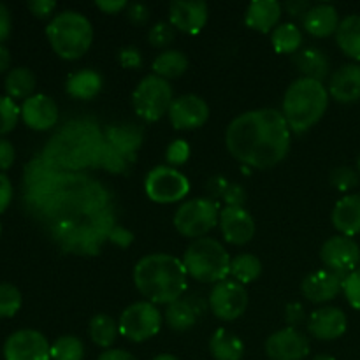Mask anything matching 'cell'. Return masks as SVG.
Wrapping results in <instances>:
<instances>
[{"mask_svg":"<svg viewBox=\"0 0 360 360\" xmlns=\"http://www.w3.org/2000/svg\"><path fill=\"white\" fill-rule=\"evenodd\" d=\"M290 127L276 109H253L234 118L225 132V143L236 160L255 169L280 164L290 150Z\"/></svg>","mask_w":360,"mask_h":360,"instance_id":"obj_1","label":"cell"},{"mask_svg":"<svg viewBox=\"0 0 360 360\" xmlns=\"http://www.w3.org/2000/svg\"><path fill=\"white\" fill-rule=\"evenodd\" d=\"M186 278L188 273L183 260L167 253L143 257L134 269L137 290L153 304H171L181 299L186 288Z\"/></svg>","mask_w":360,"mask_h":360,"instance_id":"obj_2","label":"cell"},{"mask_svg":"<svg viewBox=\"0 0 360 360\" xmlns=\"http://www.w3.org/2000/svg\"><path fill=\"white\" fill-rule=\"evenodd\" d=\"M329 105V90L320 81L301 77L287 88L281 115L292 132L302 134L322 120Z\"/></svg>","mask_w":360,"mask_h":360,"instance_id":"obj_3","label":"cell"},{"mask_svg":"<svg viewBox=\"0 0 360 360\" xmlns=\"http://www.w3.org/2000/svg\"><path fill=\"white\" fill-rule=\"evenodd\" d=\"M102 143L97 130L90 125H67L56 137H53L46 150V160L67 167H81L97 162Z\"/></svg>","mask_w":360,"mask_h":360,"instance_id":"obj_4","label":"cell"},{"mask_svg":"<svg viewBox=\"0 0 360 360\" xmlns=\"http://www.w3.org/2000/svg\"><path fill=\"white\" fill-rule=\"evenodd\" d=\"M46 35L53 51L63 60H77L90 49L94 27L90 20L76 11H63L49 21Z\"/></svg>","mask_w":360,"mask_h":360,"instance_id":"obj_5","label":"cell"},{"mask_svg":"<svg viewBox=\"0 0 360 360\" xmlns=\"http://www.w3.org/2000/svg\"><path fill=\"white\" fill-rule=\"evenodd\" d=\"M231 257L220 241L211 238L195 239L183 255L188 276L200 283H220L231 274Z\"/></svg>","mask_w":360,"mask_h":360,"instance_id":"obj_6","label":"cell"},{"mask_svg":"<svg viewBox=\"0 0 360 360\" xmlns=\"http://www.w3.org/2000/svg\"><path fill=\"white\" fill-rule=\"evenodd\" d=\"M172 102H174V94L169 81L155 74L144 77L132 94L134 109L144 122L160 120L165 112H169Z\"/></svg>","mask_w":360,"mask_h":360,"instance_id":"obj_7","label":"cell"},{"mask_svg":"<svg viewBox=\"0 0 360 360\" xmlns=\"http://www.w3.org/2000/svg\"><path fill=\"white\" fill-rule=\"evenodd\" d=\"M220 221V210L210 199H192L178 207L174 214V227L181 236L200 239Z\"/></svg>","mask_w":360,"mask_h":360,"instance_id":"obj_8","label":"cell"},{"mask_svg":"<svg viewBox=\"0 0 360 360\" xmlns=\"http://www.w3.org/2000/svg\"><path fill=\"white\" fill-rule=\"evenodd\" d=\"M120 334L134 343H143L157 336L162 327V313L150 301L130 304L118 320Z\"/></svg>","mask_w":360,"mask_h":360,"instance_id":"obj_9","label":"cell"},{"mask_svg":"<svg viewBox=\"0 0 360 360\" xmlns=\"http://www.w3.org/2000/svg\"><path fill=\"white\" fill-rule=\"evenodd\" d=\"M144 190L153 202L171 204L188 195L190 183L186 176H183L178 169L169 167V165H158L153 171L148 172Z\"/></svg>","mask_w":360,"mask_h":360,"instance_id":"obj_10","label":"cell"},{"mask_svg":"<svg viewBox=\"0 0 360 360\" xmlns=\"http://www.w3.org/2000/svg\"><path fill=\"white\" fill-rule=\"evenodd\" d=\"M210 308L217 319L232 322L248 308V292L238 281H220L210 294Z\"/></svg>","mask_w":360,"mask_h":360,"instance_id":"obj_11","label":"cell"},{"mask_svg":"<svg viewBox=\"0 0 360 360\" xmlns=\"http://www.w3.org/2000/svg\"><path fill=\"white\" fill-rule=\"evenodd\" d=\"M6 360H51V345L39 330L21 329L11 334L4 345Z\"/></svg>","mask_w":360,"mask_h":360,"instance_id":"obj_12","label":"cell"},{"mask_svg":"<svg viewBox=\"0 0 360 360\" xmlns=\"http://www.w3.org/2000/svg\"><path fill=\"white\" fill-rule=\"evenodd\" d=\"M320 259L327 269L345 276L360 266V246L347 236H334L322 245Z\"/></svg>","mask_w":360,"mask_h":360,"instance_id":"obj_13","label":"cell"},{"mask_svg":"<svg viewBox=\"0 0 360 360\" xmlns=\"http://www.w3.org/2000/svg\"><path fill=\"white\" fill-rule=\"evenodd\" d=\"M266 354L271 360H302L309 354V340L295 327H285L267 338Z\"/></svg>","mask_w":360,"mask_h":360,"instance_id":"obj_14","label":"cell"},{"mask_svg":"<svg viewBox=\"0 0 360 360\" xmlns=\"http://www.w3.org/2000/svg\"><path fill=\"white\" fill-rule=\"evenodd\" d=\"M167 115L174 129H200L210 118V105L199 95H181V97L174 98Z\"/></svg>","mask_w":360,"mask_h":360,"instance_id":"obj_15","label":"cell"},{"mask_svg":"<svg viewBox=\"0 0 360 360\" xmlns=\"http://www.w3.org/2000/svg\"><path fill=\"white\" fill-rule=\"evenodd\" d=\"M207 16V4L200 0H174L169 6V23L183 34H199Z\"/></svg>","mask_w":360,"mask_h":360,"instance_id":"obj_16","label":"cell"},{"mask_svg":"<svg viewBox=\"0 0 360 360\" xmlns=\"http://www.w3.org/2000/svg\"><path fill=\"white\" fill-rule=\"evenodd\" d=\"M218 224L225 241L231 245L243 246L252 241L255 236V221L245 207L225 206L224 211H220Z\"/></svg>","mask_w":360,"mask_h":360,"instance_id":"obj_17","label":"cell"},{"mask_svg":"<svg viewBox=\"0 0 360 360\" xmlns=\"http://www.w3.org/2000/svg\"><path fill=\"white\" fill-rule=\"evenodd\" d=\"M21 118L25 125L32 130H49L58 122V105L51 97L44 94H37L23 101L21 105Z\"/></svg>","mask_w":360,"mask_h":360,"instance_id":"obj_18","label":"cell"},{"mask_svg":"<svg viewBox=\"0 0 360 360\" xmlns=\"http://www.w3.org/2000/svg\"><path fill=\"white\" fill-rule=\"evenodd\" d=\"M347 315L343 309L334 306H323L315 309L308 319V330L320 341H333L347 333Z\"/></svg>","mask_w":360,"mask_h":360,"instance_id":"obj_19","label":"cell"},{"mask_svg":"<svg viewBox=\"0 0 360 360\" xmlns=\"http://www.w3.org/2000/svg\"><path fill=\"white\" fill-rule=\"evenodd\" d=\"M345 278L347 276L334 273L330 269L315 271L302 281V294L308 301L315 302V304H322V302L330 301V299L340 294V290L343 288Z\"/></svg>","mask_w":360,"mask_h":360,"instance_id":"obj_20","label":"cell"},{"mask_svg":"<svg viewBox=\"0 0 360 360\" xmlns=\"http://www.w3.org/2000/svg\"><path fill=\"white\" fill-rule=\"evenodd\" d=\"M329 95L341 104L360 101V65L348 63L338 69L330 77Z\"/></svg>","mask_w":360,"mask_h":360,"instance_id":"obj_21","label":"cell"},{"mask_svg":"<svg viewBox=\"0 0 360 360\" xmlns=\"http://www.w3.org/2000/svg\"><path fill=\"white\" fill-rule=\"evenodd\" d=\"M302 23H304L306 32L313 37H329L336 34L341 21L336 7L330 4H319V6L309 7L308 13H304Z\"/></svg>","mask_w":360,"mask_h":360,"instance_id":"obj_22","label":"cell"},{"mask_svg":"<svg viewBox=\"0 0 360 360\" xmlns=\"http://www.w3.org/2000/svg\"><path fill=\"white\" fill-rule=\"evenodd\" d=\"M281 18V6L276 0H255L248 6L245 14V23L252 30L267 34L274 30L280 23Z\"/></svg>","mask_w":360,"mask_h":360,"instance_id":"obj_23","label":"cell"},{"mask_svg":"<svg viewBox=\"0 0 360 360\" xmlns=\"http://www.w3.org/2000/svg\"><path fill=\"white\" fill-rule=\"evenodd\" d=\"M333 225L347 238L360 234V193L343 197L334 206Z\"/></svg>","mask_w":360,"mask_h":360,"instance_id":"obj_24","label":"cell"},{"mask_svg":"<svg viewBox=\"0 0 360 360\" xmlns=\"http://www.w3.org/2000/svg\"><path fill=\"white\" fill-rule=\"evenodd\" d=\"M105 143L111 148H115L120 155L127 158L129 162L136 157L137 148L143 143V130L134 123H125V125H112L108 129V137Z\"/></svg>","mask_w":360,"mask_h":360,"instance_id":"obj_25","label":"cell"},{"mask_svg":"<svg viewBox=\"0 0 360 360\" xmlns=\"http://www.w3.org/2000/svg\"><path fill=\"white\" fill-rule=\"evenodd\" d=\"M65 90L70 97L79 98V101H90L102 90V76L97 70L91 69L77 70L69 76Z\"/></svg>","mask_w":360,"mask_h":360,"instance_id":"obj_26","label":"cell"},{"mask_svg":"<svg viewBox=\"0 0 360 360\" xmlns=\"http://www.w3.org/2000/svg\"><path fill=\"white\" fill-rule=\"evenodd\" d=\"M294 63L295 67L304 74V77L320 81V83L326 79L330 69L329 58L326 56V53H322L320 49L315 48H308L295 53Z\"/></svg>","mask_w":360,"mask_h":360,"instance_id":"obj_27","label":"cell"},{"mask_svg":"<svg viewBox=\"0 0 360 360\" xmlns=\"http://www.w3.org/2000/svg\"><path fill=\"white\" fill-rule=\"evenodd\" d=\"M210 352L217 360H241L245 343L231 330L218 329L210 340Z\"/></svg>","mask_w":360,"mask_h":360,"instance_id":"obj_28","label":"cell"},{"mask_svg":"<svg viewBox=\"0 0 360 360\" xmlns=\"http://www.w3.org/2000/svg\"><path fill=\"white\" fill-rule=\"evenodd\" d=\"M336 42L341 51L350 58L360 62V16L350 14L340 23L336 32Z\"/></svg>","mask_w":360,"mask_h":360,"instance_id":"obj_29","label":"cell"},{"mask_svg":"<svg viewBox=\"0 0 360 360\" xmlns=\"http://www.w3.org/2000/svg\"><path fill=\"white\" fill-rule=\"evenodd\" d=\"M186 69H188V58L185 53L176 51V49H167L153 60L155 76L162 79H176L183 76Z\"/></svg>","mask_w":360,"mask_h":360,"instance_id":"obj_30","label":"cell"},{"mask_svg":"<svg viewBox=\"0 0 360 360\" xmlns=\"http://www.w3.org/2000/svg\"><path fill=\"white\" fill-rule=\"evenodd\" d=\"M4 86H6L7 97H11L13 101L14 98H25L27 101L35 90V76L27 67H16V69L7 72Z\"/></svg>","mask_w":360,"mask_h":360,"instance_id":"obj_31","label":"cell"},{"mask_svg":"<svg viewBox=\"0 0 360 360\" xmlns=\"http://www.w3.org/2000/svg\"><path fill=\"white\" fill-rule=\"evenodd\" d=\"M165 320H167L169 327L174 330H188L197 323V311L192 306V302L185 301V299H178V301L167 304V311H165Z\"/></svg>","mask_w":360,"mask_h":360,"instance_id":"obj_32","label":"cell"},{"mask_svg":"<svg viewBox=\"0 0 360 360\" xmlns=\"http://www.w3.org/2000/svg\"><path fill=\"white\" fill-rule=\"evenodd\" d=\"M231 274L238 283H252L262 274V262L252 253H241L231 260Z\"/></svg>","mask_w":360,"mask_h":360,"instance_id":"obj_33","label":"cell"},{"mask_svg":"<svg viewBox=\"0 0 360 360\" xmlns=\"http://www.w3.org/2000/svg\"><path fill=\"white\" fill-rule=\"evenodd\" d=\"M271 42H273L274 49L283 55H292L297 51L302 44V34L294 23H283L278 25L271 34Z\"/></svg>","mask_w":360,"mask_h":360,"instance_id":"obj_34","label":"cell"},{"mask_svg":"<svg viewBox=\"0 0 360 360\" xmlns=\"http://www.w3.org/2000/svg\"><path fill=\"white\" fill-rule=\"evenodd\" d=\"M120 327L109 315H97L90 322V338L97 347L109 348L116 341Z\"/></svg>","mask_w":360,"mask_h":360,"instance_id":"obj_35","label":"cell"},{"mask_svg":"<svg viewBox=\"0 0 360 360\" xmlns=\"http://www.w3.org/2000/svg\"><path fill=\"white\" fill-rule=\"evenodd\" d=\"M53 179H55V167H53V165L49 164V160H46V158L44 160H41V158L32 160L30 165L27 167V171H25V183H27L32 190L44 188V186L49 185Z\"/></svg>","mask_w":360,"mask_h":360,"instance_id":"obj_36","label":"cell"},{"mask_svg":"<svg viewBox=\"0 0 360 360\" xmlns=\"http://www.w3.org/2000/svg\"><path fill=\"white\" fill-rule=\"evenodd\" d=\"M83 341L76 336H62L51 345V360H83Z\"/></svg>","mask_w":360,"mask_h":360,"instance_id":"obj_37","label":"cell"},{"mask_svg":"<svg viewBox=\"0 0 360 360\" xmlns=\"http://www.w3.org/2000/svg\"><path fill=\"white\" fill-rule=\"evenodd\" d=\"M21 308V292L11 283H0V319H11Z\"/></svg>","mask_w":360,"mask_h":360,"instance_id":"obj_38","label":"cell"},{"mask_svg":"<svg viewBox=\"0 0 360 360\" xmlns=\"http://www.w3.org/2000/svg\"><path fill=\"white\" fill-rule=\"evenodd\" d=\"M21 109L11 97H0V136H6L16 127Z\"/></svg>","mask_w":360,"mask_h":360,"instance_id":"obj_39","label":"cell"},{"mask_svg":"<svg viewBox=\"0 0 360 360\" xmlns=\"http://www.w3.org/2000/svg\"><path fill=\"white\" fill-rule=\"evenodd\" d=\"M127 164H129V160H127L123 155H120L118 151L115 150V148L109 146L108 143H102V148L101 151H98V157H97V162H95V165H102L104 169H108V171L111 172H122L125 171Z\"/></svg>","mask_w":360,"mask_h":360,"instance_id":"obj_40","label":"cell"},{"mask_svg":"<svg viewBox=\"0 0 360 360\" xmlns=\"http://www.w3.org/2000/svg\"><path fill=\"white\" fill-rule=\"evenodd\" d=\"M330 185L341 192H348L359 185V174L352 167H338L330 172Z\"/></svg>","mask_w":360,"mask_h":360,"instance_id":"obj_41","label":"cell"},{"mask_svg":"<svg viewBox=\"0 0 360 360\" xmlns=\"http://www.w3.org/2000/svg\"><path fill=\"white\" fill-rule=\"evenodd\" d=\"M176 28L172 27L171 23H165V21H160V23L155 25L153 28L148 34V39H150V44L153 48H165V46L171 44L176 37Z\"/></svg>","mask_w":360,"mask_h":360,"instance_id":"obj_42","label":"cell"},{"mask_svg":"<svg viewBox=\"0 0 360 360\" xmlns=\"http://www.w3.org/2000/svg\"><path fill=\"white\" fill-rule=\"evenodd\" d=\"M188 158H190V146L186 141L174 139L167 146V151H165V160H167L169 167H179V165L185 164Z\"/></svg>","mask_w":360,"mask_h":360,"instance_id":"obj_43","label":"cell"},{"mask_svg":"<svg viewBox=\"0 0 360 360\" xmlns=\"http://www.w3.org/2000/svg\"><path fill=\"white\" fill-rule=\"evenodd\" d=\"M343 292L352 308L360 311V266L350 274H347L343 281Z\"/></svg>","mask_w":360,"mask_h":360,"instance_id":"obj_44","label":"cell"},{"mask_svg":"<svg viewBox=\"0 0 360 360\" xmlns=\"http://www.w3.org/2000/svg\"><path fill=\"white\" fill-rule=\"evenodd\" d=\"M221 199L225 200V204L231 207H243L246 200V192L241 185L238 183H229L227 188L221 193Z\"/></svg>","mask_w":360,"mask_h":360,"instance_id":"obj_45","label":"cell"},{"mask_svg":"<svg viewBox=\"0 0 360 360\" xmlns=\"http://www.w3.org/2000/svg\"><path fill=\"white\" fill-rule=\"evenodd\" d=\"M120 65L125 69H137L143 65V56L136 48H123L118 55Z\"/></svg>","mask_w":360,"mask_h":360,"instance_id":"obj_46","label":"cell"},{"mask_svg":"<svg viewBox=\"0 0 360 360\" xmlns=\"http://www.w3.org/2000/svg\"><path fill=\"white\" fill-rule=\"evenodd\" d=\"M56 2L55 0H30L28 2V9L35 18H48L55 11Z\"/></svg>","mask_w":360,"mask_h":360,"instance_id":"obj_47","label":"cell"},{"mask_svg":"<svg viewBox=\"0 0 360 360\" xmlns=\"http://www.w3.org/2000/svg\"><path fill=\"white\" fill-rule=\"evenodd\" d=\"M14 158H16L14 146L7 139L0 137V172L7 171L14 164Z\"/></svg>","mask_w":360,"mask_h":360,"instance_id":"obj_48","label":"cell"},{"mask_svg":"<svg viewBox=\"0 0 360 360\" xmlns=\"http://www.w3.org/2000/svg\"><path fill=\"white\" fill-rule=\"evenodd\" d=\"M127 18L132 21L134 25H144L150 20V11L143 4H132L127 7Z\"/></svg>","mask_w":360,"mask_h":360,"instance_id":"obj_49","label":"cell"},{"mask_svg":"<svg viewBox=\"0 0 360 360\" xmlns=\"http://www.w3.org/2000/svg\"><path fill=\"white\" fill-rule=\"evenodd\" d=\"M11 199H13V185H11L9 178L4 172H0V213L9 207Z\"/></svg>","mask_w":360,"mask_h":360,"instance_id":"obj_50","label":"cell"},{"mask_svg":"<svg viewBox=\"0 0 360 360\" xmlns=\"http://www.w3.org/2000/svg\"><path fill=\"white\" fill-rule=\"evenodd\" d=\"M95 6H97L98 9L105 14H118V13H122L123 9H127V7H129V4H127L125 0H97V2H95Z\"/></svg>","mask_w":360,"mask_h":360,"instance_id":"obj_51","label":"cell"},{"mask_svg":"<svg viewBox=\"0 0 360 360\" xmlns=\"http://www.w3.org/2000/svg\"><path fill=\"white\" fill-rule=\"evenodd\" d=\"M11 27H13V21H11L9 9L6 7V4L0 2V42L9 37Z\"/></svg>","mask_w":360,"mask_h":360,"instance_id":"obj_52","label":"cell"},{"mask_svg":"<svg viewBox=\"0 0 360 360\" xmlns=\"http://www.w3.org/2000/svg\"><path fill=\"white\" fill-rule=\"evenodd\" d=\"M109 238H111V241L116 243V245L129 246L130 243H132L134 236L130 234L129 231H125V229H122V227H118V225H115V227H111V232H109Z\"/></svg>","mask_w":360,"mask_h":360,"instance_id":"obj_53","label":"cell"},{"mask_svg":"<svg viewBox=\"0 0 360 360\" xmlns=\"http://www.w3.org/2000/svg\"><path fill=\"white\" fill-rule=\"evenodd\" d=\"M287 320L288 323L295 326V323H301L304 320V308H302L299 302H294V304L287 306Z\"/></svg>","mask_w":360,"mask_h":360,"instance_id":"obj_54","label":"cell"},{"mask_svg":"<svg viewBox=\"0 0 360 360\" xmlns=\"http://www.w3.org/2000/svg\"><path fill=\"white\" fill-rule=\"evenodd\" d=\"M97 360H137V359L125 350H105L98 355Z\"/></svg>","mask_w":360,"mask_h":360,"instance_id":"obj_55","label":"cell"},{"mask_svg":"<svg viewBox=\"0 0 360 360\" xmlns=\"http://www.w3.org/2000/svg\"><path fill=\"white\" fill-rule=\"evenodd\" d=\"M11 65V53L6 46L0 44V74L6 72Z\"/></svg>","mask_w":360,"mask_h":360,"instance_id":"obj_56","label":"cell"},{"mask_svg":"<svg viewBox=\"0 0 360 360\" xmlns=\"http://www.w3.org/2000/svg\"><path fill=\"white\" fill-rule=\"evenodd\" d=\"M287 7H288V11H290L292 14H301V9L302 11H306V13H308V9H309V4H306V2H288L287 4Z\"/></svg>","mask_w":360,"mask_h":360,"instance_id":"obj_57","label":"cell"},{"mask_svg":"<svg viewBox=\"0 0 360 360\" xmlns=\"http://www.w3.org/2000/svg\"><path fill=\"white\" fill-rule=\"evenodd\" d=\"M153 360H179V359L174 357V355H171V354H160V355H157Z\"/></svg>","mask_w":360,"mask_h":360,"instance_id":"obj_58","label":"cell"},{"mask_svg":"<svg viewBox=\"0 0 360 360\" xmlns=\"http://www.w3.org/2000/svg\"><path fill=\"white\" fill-rule=\"evenodd\" d=\"M313 360H336L333 357V355H327V354H320V355H316L315 359Z\"/></svg>","mask_w":360,"mask_h":360,"instance_id":"obj_59","label":"cell"},{"mask_svg":"<svg viewBox=\"0 0 360 360\" xmlns=\"http://www.w3.org/2000/svg\"><path fill=\"white\" fill-rule=\"evenodd\" d=\"M357 169H359V172H360V155H359V158H357Z\"/></svg>","mask_w":360,"mask_h":360,"instance_id":"obj_60","label":"cell"}]
</instances>
